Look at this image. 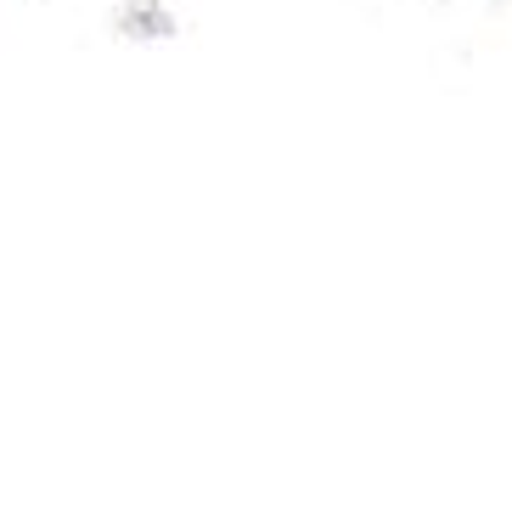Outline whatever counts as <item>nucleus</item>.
I'll return each mask as SVG.
<instances>
[]
</instances>
